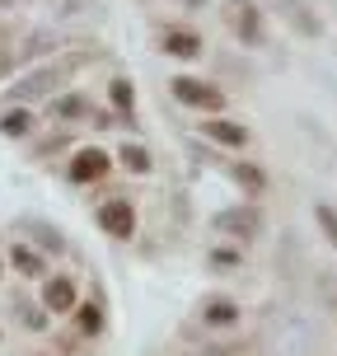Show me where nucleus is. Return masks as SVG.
Masks as SVG:
<instances>
[{
	"label": "nucleus",
	"instance_id": "5",
	"mask_svg": "<svg viewBox=\"0 0 337 356\" xmlns=\"http://www.w3.org/2000/svg\"><path fill=\"white\" fill-rule=\"evenodd\" d=\"M202 131H206L215 145H230V150L249 145V127H244V122H230V118H206V122H202Z\"/></svg>",
	"mask_w": 337,
	"mask_h": 356
},
{
	"label": "nucleus",
	"instance_id": "2",
	"mask_svg": "<svg viewBox=\"0 0 337 356\" xmlns=\"http://www.w3.org/2000/svg\"><path fill=\"white\" fill-rule=\"evenodd\" d=\"M99 225H104V234H113V239H131V234H136L131 202H126V197H108L104 207H99Z\"/></svg>",
	"mask_w": 337,
	"mask_h": 356
},
{
	"label": "nucleus",
	"instance_id": "1",
	"mask_svg": "<svg viewBox=\"0 0 337 356\" xmlns=\"http://www.w3.org/2000/svg\"><path fill=\"white\" fill-rule=\"evenodd\" d=\"M169 89H174L178 104L202 108V113H220V108H225V94H220L215 85H206V80H192V75H174Z\"/></svg>",
	"mask_w": 337,
	"mask_h": 356
},
{
	"label": "nucleus",
	"instance_id": "10",
	"mask_svg": "<svg viewBox=\"0 0 337 356\" xmlns=\"http://www.w3.org/2000/svg\"><path fill=\"white\" fill-rule=\"evenodd\" d=\"M52 108H56V118H94L99 127H113V122L104 118V113H94V108H89L85 99H80V94H66V99H56Z\"/></svg>",
	"mask_w": 337,
	"mask_h": 356
},
{
	"label": "nucleus",
	"instance_id": "3",
	"mask_svg": "<svg viewBox=\"0 0 337 356\" xmlns=\"http://www.w3.org/2000/svg\"><path fill=\"white\" fill-rule=\"evenodd\" d=\"M215 230L220 234H239V239H253L263 230V211L258 207H230V211L215 216Z\"/></svg>",
	"mask_w": 337,
	"mask_h": 356
},
{
	"label": "nucleus",
	"instance_id": "4",
	"mask_svg": "<svg viewBox=\"0 0 337 356\" xmlns=\"http://www.w3.org/2000/svg\"><path fill=\"white\" fill-rule=\"evenodd\" d=\"M108 164H113V160H108L104 150L89 145V150H80V155L71 160V178H75V183H99V178L108 174Z\"/></svg>",
	"mask_w": 337,
	"mask_h": 356
},
{
	"label": "nucleus",
	"instance_id": "9",
	"mask_svg": "<svg viewBox=\"0 0 337 356\" xmlns=\"http://www.w3.org/2000/svg\"><path fill=\"white\" fill-rule=\"evenodd\" d=\"M202 319L215 323V328H230V323H239V305L230 296H211V300L202 305Z\"/></svg>",
	"mask_w": 337,
	"mask_h": 356
},
{
	"label": "nucleus",
	"instance_id": "18",
	"mask_svg": "<svg viewBox=\"0 0 337 356\" xmlns=\"http://www.w3.org/2000/svg\"><path fill=\"white\" fill-rule=\"evenodd\" d=\"M80 328H85V333H99V328H104V309H99V305H85V309H80Z\"/></svg>",
	"mask_w": 337,
	"mask_h": 356
},
{
	"label": "nucleus",
	"instance_id": "7",
	"mask_svg": "<svg viewBox=\"0 0 337 356\" xmlns=\"http://www.w3.org/2000/svg\"><path fill=\"white\" fill-rule=\"evenodd\" d=\"M164 52L178 56V61H192V56L202 52V38H197L192 29H164Z\"/></svg>",
	"mask_w": 337,
	"mask_h": 356
},
{
	"label": "nucleus",
	"instance_id": "19",
	"mask_svg": "<svg viewBox=\"0 0 337 356\" xmlns=\"http://www.w3.org/2000/svg\"><path fill=\"white\" fill-rule=\"evenodd\" d=\"M33 230H38V239H42V249H56V253L66 249V244H61V234H52L47 225H33Z\"/></svg>",
	"mask_w": 337,
	"mask_h": 356
},
{
	"label": "nucleus",
	"instance_id": "13",
	"mask_svg": "<svg viewBox=\"0 0 337 356\" xmlns=\"http://www.w3.org/2000/svg\"><path fill=\"white\" fill-rule=\"evenodd\" d=\"M28 127H33V118H28L24 108H10V113H0V131H5V136H28Z\"/></svg>",
	"mask_w": 337,
	"mask_h": 356
},
{
	"label": "nucleus",
	"instance_id": "6",
	"mask_svg": "<svg viewBox=\"0 0 337 356\" xmlns=\"http://www.w3.org/2000/svg\"><path fill=\"white\" fill-rule=\"evenodd\" d=\"M42 305H47L52 314L75 309V282H71V277H52V282L42 286Z\"/></svg>",
	"mask_w": 337,
	"mask_h": 356
},
{
	"label": "nucleus",
	"instance_id": "12",
	"mask_svg": "<svg viewBox=\"0 0 337 356\" xmlns=\"http://www.w3.org/2000/svg\"><path fill=\"white\" fill-rule=\"evenodd\" d=\"M10 263H15L24 277H42V258H38L28 244H15V249H10Z\"/></svg>",
	"mask_w": 337,
	"mask_h": 356
},
{
	"label": "nucleus",
	"instance_id": "15",
	"mask_svg": "<svg viewBox=\"0 0 337 356\" xmlns=\"http://www.w3.org/2000/svg\"><path fill=\"white\" fill-rule=\"evenodd\" d=\"M234 178L249 188V193H263L267 188V178H263V169H253V164H234Z\"/></svg>",
	"mask_w": 337,
	"mask_h": 356
},
{
	"label": "nucleus",
	"instance_id": "17",
	"mask_svg": "<svg viewBox=\"0 0 337 356\" xmlns=\"http://www.w3.org/2000/svg\"><path fill=\"white\" fill-rule=\"evenodd\" d=\"M286 15H290V19H295V24H300V29H304V33H319V24H314V19H309V15H304V5H300V0H286Z\"/></svg>",
	"mask_w": 337,
	"mask_h": 356
},
{
	"label": "nucleus",
	"instance_id": "8",
	"mask_svg": "<svg viewBox=\"0 0 337 356\" xmlns=\"http://www.w3.org/2000/svg\"><path fill=\"white\" fill-rule=\"evenodd\" d=\"M234 29L244 42H263V19L253 10V0H234Z\"/></svg>",
	"mask_w": 337,
	"mask_h": 356
},
{
	"label": "nucleus",
	"instance_id": "14",
	"mask_svg": "<svg viewBox=\"0 0 337 356\" xmlns=\"http://www.w3.org/2000/svg\"><path fill=\"white\" fill-rule=\"evenodd\" d=\"M108 99H113L117 113H131V108H136V89L126 85V80H113V85H108Z\"/></svg>",
	"mask_w": 337,
	"mask_h": 356
},
{
	"label": "nucleus",
	"instance_id": "11",
	"mask_svg": "<svg viewBox=\"0 0 337 356\" xmlns=\"http://www.w3.org/2000/svg\"><path fill=\"white\" fill-rule=\"evenodd\" d=\"M117 160H122L126 169H131V174H150V169H155V160H150V150H145V145H131V141L122 145V155H117Z\"/></svg>",
	"mask_w": 337,
	"mask_h": 356
},
{
	"label": "nucleus",
	"instance_id": "16",
	"mask_svg": "<svg viewBox=\"0 0 337 356\" xmlns=\"http://www.w3.org/2000/svg\"><path fill=\"white\" fill-rule=\"evenodd\" d=\"M314 220H319V230L337 244V207H328V202H323V207H314Z\"/></svg>",
	"mask_w": 337,
	"mask_h": 356
}]
</instances>
